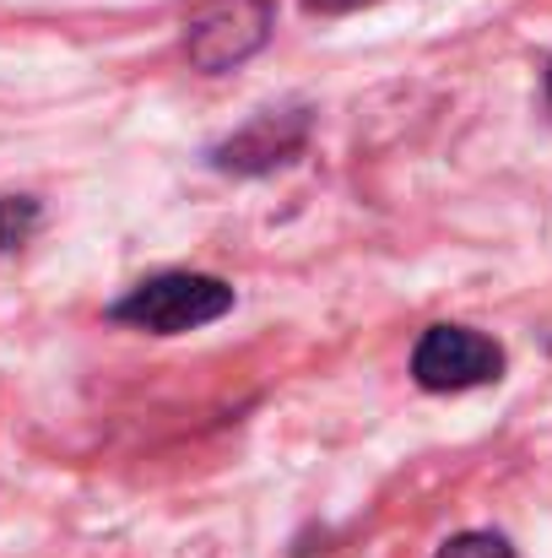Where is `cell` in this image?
<instances>
[{"label": "cell", "instance_id": "1", "mask_svg": "<svg viewBox=\"0 0 552 558\" xmlns=\"http://www.w3.org/2000/svg\"><path fill=\"white\" fill-rule=\"evenodd\" d=\"M233 310V288L222 277H200V271H163L142 288H131L109 315L136 326V331H152V337H180L195 326H211Z\"/></svg>", "mask_w": 552, "mask_h": 558}, {"label": "cell", "instance_id": "2", "mask_svg": "<svg viewBox=\"0 0 552 558\" xmlns=\"http://www.w3.org/2000/svg\"><path fill=\"white\" fill-rule=\"evenodd\" d=\"M412 374L422 390H471L504 374V353L471 326H428L412 353Z\"/></svg>", "mask_w": 552, "mask_h": 558}, {"label": "cell", "instance_id": "3", "mask_svg": "<svg viewBox=\"0 0 552 558\" xmlns=\"http://www.w3.org/2000/svg\"><path fill=\"white\" fill-rule=\"evenodd\" d=\"M266 33H271L266 0H211V5H200V16L189 22L184 49H189V60H195L200 71H228V65L249 60V54L266 44Z\"/></svg>", "mask_w": 552, "mask_h": 558}, {"label": "cell", "instance_id": "4", "mask_svg": "<svg viewBox=\"0 0 552 558\" xmlns=\"http://www.w3.org/2000/svg\"><path fill=\"white\" fill-rule=\"evenodd\" d=\"M304 142H309V114L304 109H282V114L271 109V114H255L238 136H228L211 158L228 174H266V169L298 158Z\"/></svg>", "mask_w": 552, "mask_h": 558}, {"label": "cell", "instance_id": "5", "mask_svg": "<svg viewBox=\"0 0 552 558\" xmlns=\"http://www.w3.org/2000/svg\"><path fill=\"white\" fill-rule=\"evenodd\" d=\"M33 228H38V201L5 195V201H0V255H11L16 244H27Z\"/></svg>", "mask_w": 552, "mask_h": 558}, {"label": "cell", "instance_id": "6", "mask_svg": "<svg viewBox=\"0 0 552 558\" xmlns=\"http://www.w3.org/2000/svg\"><path fill=\"white\" fill-rule=\"evenodd\" d=\"M433 558H515V548H510L499 532H461V537H450Z\"/></svg>", "mask_w": 552, "mask_h": 558}, {"label": "cell", "instance_id": "7", "mask_svg": "<svg viewBox=\"0 0 552 558\" xmlns=\"http://www.w3.org/2000/svg\"><path fill=\"white\" fill-rule=\"evenodd\" d=\"M309 11H326V16H342V11H358V5H373V0H304Z\"/></svg>", "mask_w": 552, "mask_h": 558}, {"label": "cell", "instance_id": "8", "mask_svg": "<svg viewBox=\"0 0 552 558\" xmlns=\"http://www.w3.org/2000/svg\"><path fill=\"white\" fill-rule=\"evenodd\" d=\"M548 93H552V76H548Z\"/></svg>", "mask_w": 552, "mask_h": 558}]
</instances>
